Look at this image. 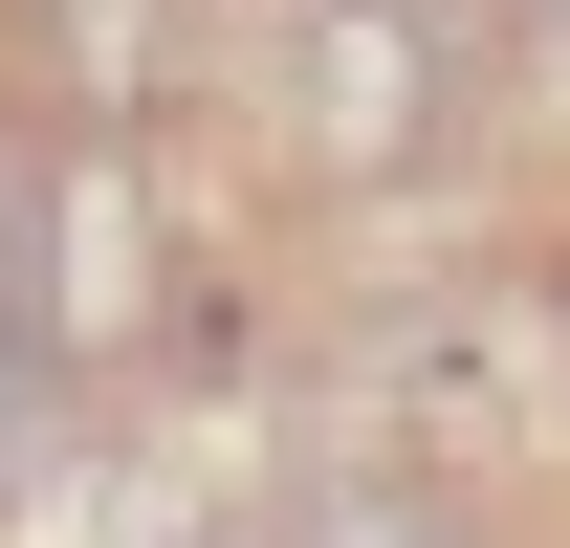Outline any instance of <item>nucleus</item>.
Wrapping results in <instances>:
<instances>
[{
	"mask_svg": "<svg viewBox=\"0 0 570 548\" xmlns=\"http://www.w3.org/2000/svg\"><path fill=\"white\" fill-rule=\"evenodd\" d=\"M132 307H154V219H132V176L88 154L67 198H45V330H67V351H132Z\"/></svg>",
	"mask_w": 570,
	"mask_h": 548,
	"instance_id": "nucleus-1",
	"label": "nucleus"
},
{
	"mask_svg": "<svg viewBox=\"0 0 570 548\" xmlns=\"http://www.w3.org/2000/svg\"><path fill=\"white\" fill-rule=\"evenodd\" d=\"M307 548H461V505H439V482H330Z\"/></svg>",
	"mask_w": 570,
	"mask_h": 548,
	"instance_id": "nucleus-2",
	"label": "nucleus"
},
{
	"mask_svg": "<svg viewBox=\"0 0 570 548\" xmlns=\"http://www.w3.org/2000/svg\"><path fill=\"white\" fill-rule=\"evenodd\" d=\"M45 45H67L88 88H132V0H45Z\"/></svg>",
	"mask_w": 570,
	"mask_h": 548,
	"instance_id": "nucleus-3",
	"label": "nucleus"
},
{
	"mask_svg": "<svg viewBox=\"0 0 570 548\" xmlns=\"http://www.w3.org/2000/svg\"><path fill=\"white\" fill-rule=\"evenodd\" d=\"M22 285H45V219H22V176H0V373H22Z\"/></svg>",
	"mask_w": 570,
	"mask_h": 548,
	"instance_id": "nucleus-4",
	"label": "nucleus"
},
{
	"mask_svg": "<svg viewBox=\"0 0 570 548\" xmlns=\"http://www.w3.org/2000/svg\"><path fill=\"white\" fill-rule=\"evenodd\" d=\"M527 22H570V0H527Z\"/></svg>",
	"mask_w": 570,
	"mask_h": 548,
	"instance_id": "nucleus-5",
	"label": "nucleus"
}]
</instances>
